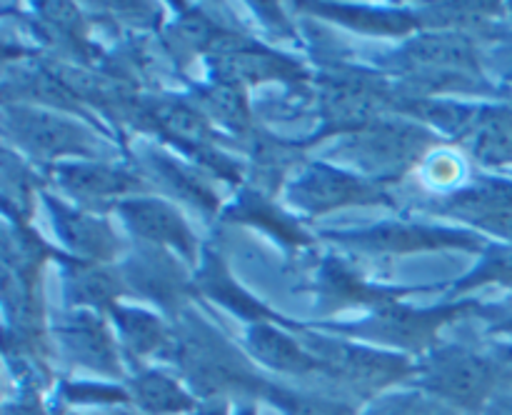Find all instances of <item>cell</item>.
Here are the masks:
<instances>
[{"instance_id": "cell-1", "label": "cell", "mask_w": 512, "mask_h": 415, "mask_svg": "<svg viewBox=\"0 0 512 415\" xmlns=\"http://www.w3.org/2000/svg\"><path fill=\"white\" fill-rule=\"evenodd\" d=\"M423 385L455 408L485 410L498 393L500 375L493 358H483L468 348H440L425 365Z\"/></svg>"}, {"instance_id": "cell-12", "label": "cell", "mask_w": 512, "mask_h": 415, "mask_svg": "<svg viewBox=\"0 0 512 415\" xmlns=\"http://www.w3.org/2000/svg\"><path fill=\"white\" fill-rule=\"evenodd\" d=\"M55 180L85 200H105L143 190L138 178L110 165H58Z\"/></svg>"}, {"instance_id": "cell-14", "label": "cell", "mask_w": 512, "mask_h": 415, "mask_svg": "<svg viewBox=\"0 0 512 415\" xmlns=\"http://www.w3.org/2000/svg\"><path fill=\"white\" fill-rule=\"evenodd\" d=\"M60 335H63V343L68 345V350L80 363L90 365L95 370H108V373H113L115 365H118V355H115V348L110 343L108 333H105L103 323L90 313H78L65 320L60 325Z\"/></svg>"}, {"instance_id": "cell-23", "label": "cell", "mask_w": 512, "mask_h": 415, "mask_svg": "<svg viewBox=\"0 0 512 415\" xmlns=\"http://www.w3.org/2000/svg\"><path fill=\"white\" fill-rule=\"evenodd\" d=\"M203 105L210 115H215V118L220 120V123L233 125L235 130L248 125V105H245V95L238 85L225 83L205 90Z\"/></svg>"}, {"instance_id": "cell-20", "label": "cell", "mask_w": 512, "mask_h": 415, "mask_svg": "<svg viewBox=\"0 0 512 415\" xmlns=\"http://www.w3.org/2000/svg\"><path fill=\"white\" fill-rule=\"evenodd\" d=\"M128 273L133 283L140 285V290H145L148 295H153L155 300H170L183 288V278L175 270L173 260L160 258V255H148L138 265H130Z\"/></svg>"}, {"instance_id": "cell-2", "label": "cell", "mask_w": 512, "mask_h": 415, "mask_svg": "<svg viewBox=\"0 0 512 415\" xmlns=\"http://www.w3.org/2000/svg\"><path fill=\"white\" fill-rule=\"evenodd\" d=\"M433 143L435 138L428 128L415 123L375 120L350 133L348 140L340 145L338 155H345L350 163L373 175H398L423 160Z\"/></svg>"}, {"instance_id": "cell-33", "label": "cell", "mask_w": 512, "mask_h": 415, "mask_svg": "<svg viewBox=\"0 0 512 415\" xmlns=\"http://www.w3.org/2000/svg\"><path fill=\"white\" fill-rule=\"evenodd\" d=\"M495 60H498V70L505 75V80L512 83V33L503 40V45L495 53Z\"/></svg>"}, {"instance_id": "cell-31", "label": "cell", "mask_w": 512, "mask_h": 415, "mask_svg": "<svg viewBox=\"0 0 512 415\" xmlns=\"http://www.w3.org/2000/svg\"><path fill=\"white\" fill-rule=\"evenodd\" d=\"M490 358H493L495 368H498L500 385H505V390H512V343L495 348Z\"/></svg>"}, {"instance_id": "cell-25", "label": "cell", "mask_w": 512, "mask_h": 415, "mask_svg": "<svg viewBox=\"0 0 512 415\" xmlns=\"http://www.w3.org/2000/svg\"><path fill=\"white\" fill-rule=\"evenodd\" d=\"M478 285H503L512 290V245L488 250L483 263L458 285L460 290L478 288Z\"/></svg>"}, {"instance_id": "cell-18", "label": "cell", "mask_w": 512, "mask_h": 415, "mask_svg": "<svg viewBox=\"0 0 512 415\" xmlns=\"http://www.w3.org/2000/svg\"><path fill=\"white\" fill-rule=\"evenodd\" d=\"M113 313L115 320H118L125 343H128L135 353H153V350L163 348V345L168 343V328H165L155 315L135 308H113Z\"/></svg>"}, {"instance_id": "cell-16", "label": "cell", "mask_w": 512, "mask_h": 415, "mask_svg": "<svg viewBox=\"0 0 512 415\" xmlns=\"http://www.w3.org/2000/svg\"><path fill=\"white\" fill-rule=\"evenodd\" d=\"M445 208H448V213L470 220V223L475 225L480 218H485V215L512 208V180H480V183L470 185V188L458 190V193L448 200Z\"/></svg>"}, {"instance_id": "cell-29", "label": "cell", "mask_w": 512, "mask_h": 415, "mask_svg": "<svg viewBox=\"0 0 512 415\" xmlns=\"http://www.w3.org/2000/svg\"><path fill=\"white\" fill-rule=\"evenodd\" d=\"M388 415H453L448 403L435 398H423V395H408V398L398 400Z\"/></svg>"}, {"instance_id": "cell-27", "label": "cell", "mask_w": 512, "mask_h": 415, "mask_svg": "<svg viewBox=\"0 0 512 415\" xmlns=\"http://www.w3.org/2000/svg\"><path fill=\"white\" fill-rule=\"evenodd\" d=\"M425 180H428L433 188H455L458 180L463 178V160L458 155L448 153V150H438V153L430 155L423 165Z\"/></svg>"}, {"instance_id": "cell-10", "label": "cell", "mask_w": 512, "mask_h": 415, "mask_svg": "<svg viewBox=\"0 0 512 415\" xmlns=\"http://www.w3.org/2000/svg\"><path fill=\"white\" fill-rule=\"evenodd\" d=\"M470 150L488 168L512 165V105L478 108L470 123Z\"/></svg>"}, {"instance_id": "cell-11", "label": "cell", "mask_w": 512, "mask_h": 415, "mask_svg": "<svg viewBox=\"0 0 512 415\" xmlns=\"http://www.w3.org/2000/svg\"><path fill=\"white\" fill-rule=\"evenodd\" d=\"M380 110H383V93L363 83H333L325 93L328 123L350 133L375 123Z\"/></svg>"}, {"instance_id": "cell-19", "label": "cell", "mask_w": 512, "mask_h": 415, "mask_svg": "<svg viewBox=\"0 0 512 415\" xmlns=\"http://www.w3.org/2000/svg\"><path fill=\"white\" fill-rule=\"evenodd\" d=\"M135 395H138L140 408L158 415L180 413V410H188L193 405L190 395L175 380L160 373H145L135 383Z\"/></svg>"}, {"instance_id": "cell-3", "label": "cell", "mask_w": 512, "mask_h": 415, "mask_svg": "<svg viewBox=\"0 0 512 415\" xmlns=\"http://www.w3.org/2000/svg\"><path fill=\"white\" fill-rule=\"evenodd\" d=\"M5 123L20 145L38 158H60V155H95V140L83 125L65 120L48 110L8 108Z\"/></svg>"}, {"instance_id": "cell-17", "label": "cell", "mask_w": 512, "mask_h": 415, "mask_svg": "<svg viewBox=\"0 0 512 415\" xmlns=\"http://www.w3.org/2000/svg\"><path fill=\"white\" fill-rule=\"evenodd\" d=\"M68 290L80 305L115 308V300L123 293V280L100 263H75L68 268Z\"/></svg>"}, {"instance_id": "cell-7", "label": "cell", "mask_w": 512, "mask_h": 415, "mask_svg": "<svg viewBox=\"0 0 512 415\" xmlns=\"http://www.w3.org/2000/svg\"><path fill=\"white\" fill-rule=\"evenodd\" d=\"M343 240L363 245L378 253H415V250H438V248H470L478 250L480 240L468 233H455V230L425 228V225L408 223H388L375 225L365 233L343 235Z\"/></svg>"}, {"instance_id": "cell-5", "label": "cell", "mask_w": 512, "mask_h": 415, "mask_svg": "<svg viewBox=\"0 0 512 415\" xmlns=\"http://www.w3.org/2000/svg\"><path fill=\"white\" fill-rule=\"evenodd\" d=\"M290 200L308 213H328V210L348 208V205H370L388 200L383 190L353 173L330 165H313L305 170L290 188Z\"/></svg>"}, {"instance_id": "cell-21", "label": "cell", "mask_w": 512, "mask_h": 415, "mask_svg": "<svg viewBox=\"0 0 512 415\" xmlns=\"http://www.w3.org/2000/svg\"><path fill=\"white\" fill-rule=\"evenodd\" d=\"M203 288L210 298H215L218 303L228 305V308H233L235 313H243L245 318H253V320L270 318V313L263 308V305L255 303L250 295H245L243 290L233 283V278L225 273L223 265H213V263L205 265Z\"/></svg>"}, {"instance_id": "cell-26", "label": "cell", "mask_w": 512, "mask_h": 415, "mask_svg": "<svg viewBox=\"0 0 512 415\" xmlns=\"http://www.w3.org/2000/svg\"><path fill=\"white\" fill-rule=\"evenodd\" d=\"M233 218L245 220V223H258V225H263V228L275 230V233L283 235V238H288V240L290 238L303 240V233H298V230H295V225L290 223L283 213H278L273 205L263 203V200H258V198H245L243 203L238 205V210L233 213Z\"/></svg>"}, {"instance_id": "cell-4", "label": "cell", "mask_w": 512, "mask_h": 415, "mask_svg": "<svg viewBox=\"0 0 512 415\" xmlns=\"http://www.w3.org/2000/svg\"><path fill=\"white\" fill-rule=\"evenodd\" d=\"M308 348L323 370H333L338 378L360 388H383L410 373L408 360L385 350L358 348L330 338H310Z\"/></svg>"}, {"instance_id": "cell-24", "label": "cell", "mask_w": 512, "mask_h": 415, "mask_svg": "<svg viewBox=\"0 0 512 415\" xmlns=\"http://www.w3.org/2000/svg\"><path fill=\"white\" fill-rule=\"evenodd\" d=\"M155 163H158V170L165 175V180L173 185L175 193L183 195L185 200H193L195 205H200V208L205 210H213L215 205H218L213 190H210L208 185L203 183V178H198L193 170L185 168V165H178L170 158H155Z\"/></svg>"}, {"instance_id": "cell-8", "label": "cell", "mask_w": 512, "mask_h": 415, "mask_svg": "<svg viewBox=\"0 0 512 415\" xmlns=\"http://www.w3.org/2000/svg\"><path fill=\"white\" fill-rule=\"evenodd\" d=\"M118 210L125 223H128V228H133L140 238L150 240L158 248L160 245L178 248L188 260L195 258L193 233H190L185 220L170 205L153 198H133L123 200Z\"/></svg>"}, {"instance_id": "cell-22", "label": "cell", "mask_w": 512, "mask_h": 415, "mask_svg": "<svg viewBox=\"0 0 512 415\" xmlns=\"http://www.w3.org/2000/svg\"><path fill=\"white\" fill-rule=\"evenodd\" d=\"M323 8L325 15H333V18L343 20V23L353 25L358 30H375V33H408L415 28V20L410 15L400 13H378V10L368 8H340L333 10V5H318Z\"/></svg>"}, {"instance_id": "cell-32", "label": "cell", "mask_w": 512, "mask_h": 415, "mask_svg": "<svg viewBox=\"0 0 512 415\" xmlns=\"http://www.w3.org/2000/svg\"><path fill=\"white\" fill-rule=\"evenodd\" d=\"M485 415H512V390L495 393L493 400L485 405Z\"/></svg>"}, {"instance_id": "cell-28", "label": "cell", "mask_w": 512, "mask_h": 415, "mask_svg": "<svg viewBox=\"0 0 512 415\" xmlns=\"http://www.w3.org/2000/svg\"><path fill=\"white\" fill-rule=\"evenodd\" d=\"M283 408L288 410V415H345L343 405L318 398H300V395H283Z\"/></svg>"}, {"instance_id": "cell-6", "label": "cell", "mask_w": 512, "mask_h": 415, "mask_svg": "<svg viewBox=\"0 0 512 415\" xmlns=\"http://www.w3.org/2000/svg\"><path fill=\"white\" fill-rule=\"evenodd\" d=\"M463 313H468V308L413 310L398 303H388L383 305V308H375L373 318L360 323L358 328H353V333L370 340H380V343L420 350L428 343H433L435 333H438L450 318Z\"/></svg>"}, {"instance_id": "cell-15", "label": "cell", "mask_w": 512, "mask_h": 415, "mask_svg": "<svg viewBox=\"0 0 512 415\" xmlns=\"http://www.w3.org/2000/svg\"><path fill=\"white\" fill-rule=\"evenodd\" d=\"M145 110H148L150 120L165 135H170L178 143L188 145V148L205 150L210 145V140H213V130L205 123L203 113L190 108V105L178 103V100H155Z\"/></svg>"}, {"instance_id": "cell-13", "label": "cell", "mask_w": 512, "mask_h": 415, "mask_svg": "<svg viewBox=\"0 0 512 415\" xmlns=\"http://www.w3.org/2000/svg\"><path fill=\"white\" fill-rule=\"evenodd\" d=\"M248 345L255 358L273 370H283V373L323 370V365L318 363V358L310 350H305L298 340H293L288 333L268 323H258L250 330Z\"/></svg>"}, {"instance_id": "cell-9", "label": "cell", "mask_w": 512, "mask_h": 415, "mask_svg": "<svg viewBox=\"0 0 512 415\" xmlns=\"http://www.w3.org/2000/svg\"><path fill=\"white\" fill-rule=\"evenodd\" d=\"M53 205L55 225H58V235L70 250L85 258L88 263H100V260H110L118 253V235L110 230L108 223L93 218L88 213H78L65 205Z\"/></svg>"}, {"instance_id": "cell-30", "label": "cell", "mask_w": 512, "mask_h": 415, "mask_svg": "<svg viewBox=\"0 0 512 415\" xmlns=\"http://www.w3.org/2000/svg\"><path fill=\"white\" fill-rule=\"evenodd\" d=\"M478 313L488 320L490 330L495 333H510L512 335V295L500 300L495 305H480Z\"/></svg>"}]
</instances>
